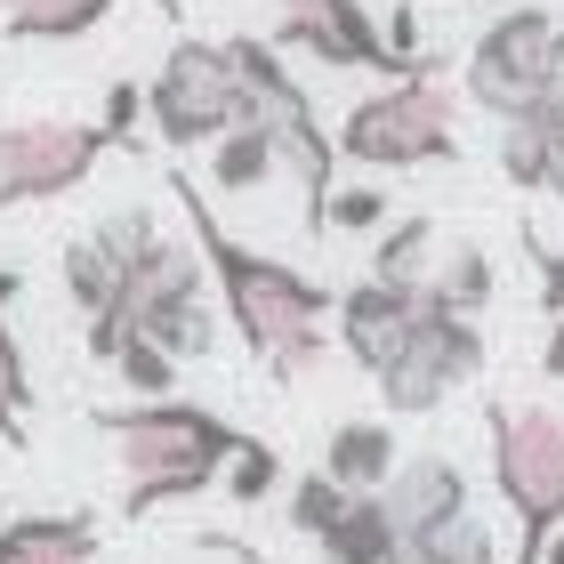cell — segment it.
Returning <instances> with one entry per match:
<instances>
[{
    "mask_svg": "<svg viewBox=\"0 0 564 564\" xmlns=\"http://www.w3.org/2000/svg\"><path fill=\"white\" fill-rule=\"evenodd\" d=\"M17 299H24V274H17V267H0V315H9Z\"/></svg>",
    "mask_w": 564,
    "mask_h": 564,
    "instance_id": "32",
    "label": "cell"
},
{
    "mask_svg": "<svg viewBox=\"0 0 564 564\" xmlns=\"http://www.w3.org/2000/svg\"><path fill=\"white\" fill-rule=\"evenodd\" d=\"M274 484H282V452L267 444V435H250V444L235 452V468H226V500L259 508V500H274Z\"/></svg>",
    "mask_w": 564,
    "mask_h": 564,
    "instance_id": "23",
    "label": "cell"
},
{
    "mask_svg": "<svg viewBox=\"0 0 564 564\" xmlns=\"http://www.w3.org/2000/svg\"><path fill=\"white\" fill-rule=\"evenodd\" d=\"M395 564H444V556H435L427 541H403V549H395Z\"/></svg>",
    "mask_w": 564,
    "mask_h": 564,
    "instance_id": "33",
    "label": "cell"
},
{
    "mask_svg": "<svg viewBox=\"0 0 564 564\" xmlns=\"http://www.w3.org/2000/svg\"><path fill=\"white\" fill-rule=\"evenodd\" d=\"M484 435H492V484L517 517V556L508 564H549V541L564 532V412L484 403Z\"/></svg>",
    "mask_w": 564,
    "mask_h": 564,
    "instance_id": "4",
    "label": "cell"
},
{
    "mask_svg": "<svg viewBox=\"0 0 564 564\" xmlns=\"http://www.w3.org/2000/svg\"><path fill=\"white\" fill-rule=\"evenodd\" d=\"M459 97L444 82H388L371 97H355L339 138V162L371 170V177H395V170H444L459 162V130H452Z\"/></svg>",
    "mask_w": 564,
    "mask_h": 564,
    "instance_id": "5",
    "label": "cell"
},
{
    "mask_svg": "<svg viewBox=\"0 0 564 564\" xmlns=\"http://www.w3.org/2000/svg\"><path fill=\"white\" fill-rule=\"evenodd\" d=\"M226 57H235V73H242V121H259V130L274 138L282 170H291V186L306 202V235H323L330 194H339V138L323 130L315 97L291 82V65H282L274 41L235 33V41H226Z\"/></svg>",
    "mask_w": 564,
    "mask_h": 564,
    "instance_id": "3",
    "label": "cell"
},
{
    "mask_svg": "<svg viewBox=\"0 0 564 564\" xmlns=\"http://www.w3.org/2000/svg\"><path fill=\"white\" fill-rule=\"evenodd\" d=\"M427 549L444 556V564H500V541H492V524H484L476 508H468V517H452V524L435 532Z\"/></svg>",
    "mask_w": 564,
    "mask_h": 564,
    "instance_id": "26",
    "label": "cell"
},
{
    "mask_svg": "<svg viewBox=\"0 0 564 564\" xmlns=\"http://www.w3.org/2000/svg\"><path fill=\"white\" fill-rule=\"evenodd\" d=\"M355 508V492L347 484H330L323 468H306V476H291V532H306V541H330V532H339V517Z\"/></svg>",
    "mask_w": 564,
    "mask_h": 564,
    "instance_id": "21",
    "label": "cell"
},
{
    "mask_svg": "<svg viewBox=\"0 0 564 564\" xmlns=\"http://www.w3.org/2000/svg\"><path fill=\"white\" fill-rule=\"evenodd\" d=\"M395 549H403V532H395V517H388V500H355L347 517H339V532L323 541V564H395Z\"/></svg>",
    "mask_w": 564,
    "mask_h": 564,
    "instance_id": "19",
    "label": "cell"
},
{
    "mask_svg": "<svg viewBox=\"0 0 564 564\" xmlns=\"http://www.w3.org/2000/svg\"><path fill=\"white\" fill-rule=\"evenodd\" d=\"M121 291H130V267H121L97 235L65 242V299L82 306V323H106L113 306H121Z\"/></svg>",
    "mask_w": 564,
    "mask_h": 564,
    "instance_id": "16",
    "label": "cell"
},
{
    "mask_svg": "<svg viewBox=\"0 0 564 564\" xmlns=\"http://www.w3.org/2000/svg\"><path fill=\"white\" fill-rule=\"evenodd\" d=\"M524 259H532V274H541V315L564 323V250H549V242L524 226Z\"/></svg>",
    "mask_w": 564,
    "mask_h": 564,
    "instance_id": "29",
    "label": "cell"
},
{
    "mask_svg": "<svg viewBox=\"0 0 564 564\" xmlns=\"http://www.w3.org/2000/svg\"><path fill=\"white\" fill-rule=\"evenodd\" d=\"M549 564H564V532H556V541H549Z\"/></svg>",
    "mask_w": 564,
    "mask_h": 564,
    "instance_id": "35",
    "label": "cell"
},
{
    "mask_svg": "<svg viewBox=\"0 0 564 564\" xmlns=\"http://www.w3.org/2000/svg\"><path fill=\"white\" fill-rule=\"evenodd\" d=\"M379 500H388V517H395L403 541H435L452 517H468V468H459L452 452H412L388 476Z\"/></svg>",
    "mask_w": 564,
    "mask_h": 564,
    "instance_id": "12",
    "label": "cell"
},
{
    "mask_svg": "<svg viewBox=\"0 0 564 564\" xmlns=\"http://www.w3.org/2000/svg\"><path fill=\"white\" fill-rule=\"evenodd\" d=\"M388 194L379 186H339L330 194V218H323V235H388Z\"/></svg>",
    "mask_w": 564,
    "mask_h": 564,
    "instance_id": "25",
    "label": "cell"
},
{
    "mask_svg": "<svg viewBox=\"0 0 564 564\" xmlns=\"http://www.w3.org/2000/svg\"><path fill=\"white\" fill-rule=\"evenodd\" d=\"M106 145L113 138L97 121H57V113L9 121L0 130V210H33V202H57L73 186H89Z\"/></svg>",
    "mask_w": 564,
    "mask_h": 564,
    "instance_id": "9",
    "label": "cell"
},
{
    "mask_svg": "<svg viewBox=\"0 0 564 564\" xmlns=\"http://www.w3.org/2000/svg\"><path fill=\"white\" fill-rule=\"evenodd\" d=\"M0 9H9V41H82L121 0H0Z\"/></svg>",
    "mask_w": 564,
    "mask_h": 564,
    "instance_id": "18",
    "label": "cell"
},
{
    "mask_svg": "<svg viewBox=\"0 0 564 564\" xmlns=\"http://www.w3.org/2000/svg\"><path fill=\"white\" fill-rule=\"evenodd\" d=\"M492 291H500V274H492V259H484V250L476 242H452L444 250V259H435V274H427V306H435V315H484V306H492Z\"/></svg>",
    "mask_w": 564,
    "mask_h": 564,
    "instance_id": "15",
    "label": "cell"
},
{
    "mask_svg": "<svg viewBox=\"0 0 564 564\" xmlns=\"http://www.w3.org/2000/svg\"><path fill=\"white\" fill-rule=\"evenodd\" d=\"M24 403H33V371H24V339L0 315V444H24Z\"/></svg>",
    "mask_w": 564,
    "mask_h": 564,
    "instance_id": "22",
    "label": "cell"
},
{
    "mask_svg": "<svg viewBox=\"0 0 564 564\" xmlns=\"http://www.w3.org/2000/svg\"><path fill=\"white\" fill-rule=\"evenodd\" d=\"M153 9H162V17H186V9H177V0H153Z\"/></svg>",
    "mask_w": 564,
    "mask_h": 564,
    "instance_id": "36",
    "label": "cell"
},
{
    "mask_svg": "<svg viewBox=\"0 0 564 564\" xmlns=\"http://www.w3.org/2000/svg\"><path fill=\"white\" fill-rule=\"evenodd\" d=\"M420 291H395V282H355V291H339V315H330V323H339V355H347V364L355 371H388L395 364V347L403 339H412V323H420Z\"/></svg>",
    "mask_w": 564,
    "mask_h": 564,
    "instance_id": "11",
    "label": "cell"
},
{
    "mask_svg": "<svg viewBox=\"0 0 564 564\" xmlns=\"http://www.w3.org/2000/svg\"><path fill=\"white\" fill-rule=\"evenodd\" d=\"M274 48H306L315 65H339V73L412 82L403 57L388 48V24H379L364 0H274Z\"/></svg>",
    "mask_w": 564,
    "mask_h": 564,
    "instance_id": "10",
    "label": "cell"
},
{
    "mask_svg": "<svg viewBox=\"0 0 564 564\" xmlns=\"http://www.w3.org/2000/svg\"><path fill=\"white\" fill-rule=\"evenodd\" d=\"M484 355H492V347H484V323L420 306L412 339H403L395 364L379 371V403H388L395 420H427V412H444L468 379H484Z\"/></svg>",
    "mask_w": 564,
    "mask_h": 564,
    "instance_id": "8",
    "label": "cell"
},
{
    "mask_svg": "<svg viewBox=\"0 0 564 564\" xmlns=\"http://www.w3.org/2000/svg\"><path fill=\"white\" fill-rule=\"evenodd\" d=\"M170 194H177V210H186L194 226V250H202V267H210V291L226 306V323H235V339L267 364V379H306L330 355V315H339V291L330 282H315L306 267L291 259H267V250H250L235 242L218 226L210 210V194L194 186L186 170H170Z\"/></svg>",
    "mask_w": 564,
    "mask_h": 564,
    "instance_id": "1",
    "label": "cell"
},
{
    "mask_svg": "<svg viewBox=\"0 0 564 564\" xmlns=\"http://www.w3.org/2000/svg\"><path fill=\"white\" fill-rule=\"evenodd\" d=\"M556 41H564V24L541 9V0L492 17L484 41L468 48V82H459V97H468L476 113H492L500 130L549 121L556 113Z\"/></svg>",
    "mask_w": 564,
    "mask_h": 564,
    "instance_id": "6",
    "label": "cell"
},
{
    "mask_svg": "<svg viewBox=\"0 0 564 564\" xmlns=\"http://www.w3.org/2000/svg\"><path fill=\"white\" fill-rule=\"evenodd\" d=\"M145 121V82H106V106H97V130H106L113 145H145L138 138Z\"/></svg>",
    "mask_w": 564,
    "mask_h": 564,
    "instance_id": "28",
    "label": "cell"
},
{
    "mask_svg": "<svg viewBox=\"0 0 564 564\" xmlns=\"http://www.w3.org/2000/svg\"><path fill=\"white\" fill-rule=\"evenodd\" d=\"M97 435L121 452V517H153L170 500H194L226 484L235 452L250 435L235 420H218L210 403H113V412H89Z\"/></svg>",
    "mask_w": 564,
    "mask_h": 564,
    "instance_id": "2",
    "label": "cell"
},
{
    "mask_svg": "<svg viewBox=\"0 0 564 564\" xmlns=\"http://www.w3.org/2000/svg\"><path fill=\"white\" fill-rule=\"evenodd\" d=\"M89 235H97V242H106V250H113V259H121V267H138V259H145V250H153V242H162V226H153V210H138V202H130V210H113L106 226H89Z\"/></svg>",
    "mask_w": 564,
    "mask_h": 564,
    "instance_id": "27",
    "label": "cell"
},
{
    "mask_svg": "<svg viewBox=\"0 0 564 564\" xmlns=\"http://www.w3.org/2000/svg\"><path fill=\"white\" fill-rule=\"evenodd\" d=\"M524 130H549V194L564 202V113H549V121H524Z\"/></svg>",
    "mask_w": 564,
    "mask_h": 564,
    "instance_id": "30",
    "label": "cell"
},
{
    "mask_svg": "<svg viewBox=\"0 0 564 564\" xmlns=\"http://www.w3.org/2000/svg\"><path fill=\"white\" fill-rule=\"evenodd\" d=\"M274 170H282V153H274V138L259 130V121H242V130H226L210 145V186L218 194H259Z\"/></svg>",
    "mask_w": 564,
    "mask_h": 564,
    "instance_id": "20",
    "label": "cell"
},
{
    "mask_svg": "<svg viewBox=\"0 0 564 564\" xmlns=\"http://www.w3.org/2000/svg\"><path fill=\"white\" fill-rule=\"evenodd\" d=\"M0 564H97L89 517H17L0 524Z\"/></svg>",
    "mask_w": 564,
    "mask_h": 564,
    "instance_id": "14",
    "label": "cell"
},
{
    "mask_svg": "<svg viewBox=\"0 0 564 564\" xmlns=\"http://www.w3.org/2000/svg\"><path fill=\"white\" fill-rule=\"evenodd\" d=\"M427 274H435V218L412 210V218H395L388 235L371 242V282H395V291H427Z\"/></svg>",
    "mask_w": 564,
    "mask_h": 564,
    "instance_id": "17",
    "label": "cell"
},
{
    "mask_svg": "<svg viewBox=\"0 0 564 564\" xmlns=\"http://www.w3.org/2000/svg\"><path fill=\"white\" fill-rule=\"evenodd\" d=\"M541 371L564 379V323H549V347H541Z\"/></svg>",
    "mask_w": 564,
    "mask_h": 564,
    "instance_id": "31",
    "label": "cell"
},
{
    "mask_svg": "<svg viewBox=\"0 0 564 564\" xmlns=\"http://www.w3.org/2000/svg\"><path fill=\"white\" fill-rule=\"evenodd\" d=\"M145 121L162 145H218L226 130H242V73L226 41H177L145 82Z\"/></svg>",
    "mask_w": 564,
    "mask_h": 564,
    "instance_id": "7",
    "label": "cell"
},
{
    "mask_svg": "<svg viewBox=\"0 0 564 564\" xmlns=\"http://www.w3.org/2000/svg\"><path fill=\"white\" fill-rule=\"evenodd\" d=\"M403 468V444H395V427L388 420H339L330 427V444H323V476L330 484H347L355 500H371V492H388V476Z\"/></svg>",
    "mask_w": 564,
    "mask_h": 564,
    "instance_id": "13",
    "label": "cell"
},
{
    "mask_svg": "<svg viewBox=\"0 0 564 564\" xmlns=\"http://www.w3.org/2000/svg\"><path fill=\"white\" fill-rule=\"evenodd\" d=\"M556 113H564V41H556Z\"/></svg>",
    "mask_w": 564,
    "mask_h": 564,
    "instance_id": "34",
    "label": "cell"
},
{
    "mask_svg": "<svg viewBox=\"0 0 564 564\" xmlns=\"http://www.w3.org/2000/svg\"><path fill=\"white\" fill-rule=\"evenodd\" d=\"M500 177L524 194H549V130H500Z\"/></svg>",
    "mask_w": 564,
    "mask_h": 564,
    "instance_id": "24",
    "label": "cell"
}]
</instances>
